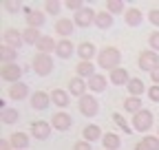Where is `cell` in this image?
Returning a JSON list of instances; mask_svg holds the SVG:
<instances>
[{
    "instance_id": "6da1fadb",
    "label": "cell",
    "mask_w": 159,
    "mask_h": 150,
    "mask_svg": "<svg viewBox=\"0 0 159 150\" xmlns=\"http://www.w3.org/2000/svg\"><path fill=\"white\" fill-rule=\"evenodd\" d=\"M119 62H122V51L117 46H102L97 53V66L99 68H106L108 73L119 68Z\"/></svg>"
},
{
    "instance_id": "7a4b0ae2",
    "label": "cell",
    "mask_w": 159,
    "mask_h": 150,
    "mask_svg": "<svg viewBox=\"0 0 159 150\" xmlns=\"http://www.w3.org/2000/svg\"><path fill=\"white\" fill-rule=\"evenodd\" d=\"M31 68L40 75V77H47V75H51V71H53V58L49 53H35L33 60H31Z\"/></svg>"
},
{
    "instance_id": "3957f363",
    "label": "cell",
    "mask_w": 159,
    "mask_h": 150,
    "mask_svg": "<svg viewBox=\"0 0 159 150\" xmlns=\"http://www.w3.org/2000/svg\"><path fill=\"white\" fill-rule=\"evenodd\" d=\"M152 121H155V115H152L150 110L142 108L137 115H133V130H137V133H148L150 126H152Z\"/></svg>"
},
{
    "instance_id": "277c9868",
    "label": "cell",
    "mask_w": 159,
    "mask_h": 150,
    "mask_svg": "<svg viewBox=\"0 0 159 150\" xmlns=\"http://www.w3.org/2000/svg\"><path fill=\"white\" fill-rule=\"evenodd\" d=\"M77 108H80V115H84V117H95L97 113H99V104H97V97L95 95H84V97H80L77 99Z\"/></svg>"
},
{
    "instance_id": "5b68a950",
    "label": "cell",
    "mask_w": 159,
    "mask_h": 150,
    "mask_svg": "<svg viewBox=\"0 0 159 150\" xmlns=\"http://www.w3.org/2000/svg\"><path fill=\"white\" fill-rule=\"evenodd\" d=\"M137 64H139V68L142 71H146V73H150L152 68H157L159 66V53H155V51H142L139 53V58H137Z\"/></svg>"
},
{
    "instance_id": "8992f818",
    "label": "cell",
    "mask_w": 159,
    "mask_h": 150,
    "mask_svg": "<svg viewBox=\"0 0 159 150\" xmlns=\"http://www.w3.org/2000/svg\"><path fill=\"white\" fill-rule=\"evenodd\" d=\"M22 73H25L22 66H18V64H5L2 68H0V77H2V82L18 84L20 80H22Z\"/></svg>"
},
{
    "instance_id": "52a82bcc",
    "label": "cell",
    "mask_w": 159,
    "mask_h": 150,
    "mask_svg": "<svg viewBox=\"0 0 159 150\" xmlns=\"http://www.w3.org/2000/svg\"><path fill=\"white\" fill-rule=\"evenodd\" d=\"M95 18H97V11H93L91 7H84L82 11H77V13L73 15V22H75V27H80V29H86V27L95 24Z\"/></svg>"
},
{
    "instance_id": "ba28073f",
    "label": "cell",
    "mask_w": 159,
    "mask_h": 150,
    "mask_svg": "<svg viewBox=\"0 0 159 150\" xmlns=\"http://www.w3.org/2000/svg\"><path fill=\"white\" fill-rule=\"evenodd\" d=\"M51 130H53L51 121H44V119L31 121V135H33V139H40V141L49 139L51 137Z\"/></svg>"
},
{
    "instance_id": "9c48e42d",
    "label": "cell",
    "mask_w": 159,
    "mask_h": 150,
    "mask_svg": "<svg viewBox=\"0 0 159 150\" xmlns=\"http://www.w3.org/2000/svg\"><path fill=\"white\" fill-rule=\"evenodd\" d=\"M2 44H7V46H11V49H20L25 44V40H22V31H18V29H13V27H9V29H5L2 31Z\"/></svg>"
},
{
    "instance_id": "30bf717a",
    "label": "cell",
    "mask_w": 159,
    "mask_h": 150,
    "mask_svg": "<svg viewBox=\"0 0 159 150\" xmlns=\"http://www.w3.org/2000/svg\"><path fill=\"white\" fill-rule=\"evenodd\" d=\"M51 126H53L55 130H60V133H66V130L73 126V117L69 115L66 110H57L55 115L51 117Z\"/></svg>"
},
{
    "instance_id": "8fae6325",
    "label": "cell",
    "mask_w": 159,
    "mask_h": 150,
    "mask_svg": "<svg viewBox=\"0 0 159 150\" xmlns=\"http://www.w3.org/2000/svg\"><path fill=\"white\" fill-rule=\"evenodd\" d=\"M29 102H31V108H33V110H47V108L51 106V93L35 90V93H31Z\"/></svg>"
},
{
    "instance_id": "7c38bea8",
    "label": "cell",
    "mask_w": 159,
    "mask_h": 150,
    "mask_svg": "<svg viewBox=\"0 0 159 150\" xmlns=\"http://www.w3.org/2000/svg\"><path fill=\"white\" fill-rule=\"evenodd\" d=\"M25 18H27V27H31V29H40L47 22L44 11H35V9H29V7H25Z\"/></svg>"
},
{
    "instance_id": "4fadbf2b",
    "label": "cell",
    "mask_w": 159,
    "mask_h": 150,
    "mask_svg": "<svg viewBox=\"0 0 159 150\" xmlns=\"http://www.w3.org/2000/svg\"><path fill=\"white\" fill-rule=\"evenodd\" d=\"M89 84H86V80H82V77H77V75H75V77H71L69 80V93H71V95L73 97H84V95H89Z\"/></svg>"
},
{
    "instance_id": "5bb4252c",
    "label": "cell",
    "mask_w": 159,
    "mask_h": 150,
    "mask_svg": "<svg viewBox=\"0 0 159 150\" xmlns=\"http://www.w3.org/2000/svg\"><path fill=\"white\" fill-rule=\"evenodd\" d=\"M51 104L57 106L60 110H64L71 104V93L69 90H62V88H53L51 90Z\"/></svg>"
},
{
    "instance_id": "9a60e30c",
    "label": "cell",
    "mask_w": 159,
    "mask_h": 150,
    "mask_svg": "<svg viewBox=\"0 0 159 150\" xmlns=\"http://www.w3.org/2000/svg\"><path fill=\"white\" fill-rule=\"evenodd\" d=\"M27 97H31V95H29V86H27L25 82H18V84H11V86H9V99L22 102V99H27Z\"/></svg>"
},
{
    "instance_id": "2e32d148",
    "label": "cell",
    "mask_w": 159,
    "mask_h": 150,
    "mask_svg": "<svg viewBox=\"0 0 159 150\" xmlns=\"http://www.w3.org/2000/svg\"><path fill=\"white\" fill-rule=\"evenodd\" d=\"M75 31V22L73 18H60V20L55 22V33L62 35V40H69V35Z\"/></svg>"
},
{
    "instance_id": "e0dca14e",
    "label": "cell",
    "mask_w": 159,
    "mask_h": 150,
    "mask_svg": "<svg viewBox=\"0 0 159 150\" xmlns=\"http://www.w3.org/2000/svg\"><path fill=\"white\" fill-rule=\"evenodd\" d=\"M99 51L95 49L93 42H80L77 46V55H80V62H93V58L97 55Z\"/></svg>"
},
{
    "instance_id": "ac0fdd59",
    "label": "cell",
    "mask_w": 159,
    "mask_h": 150,
    "mask_svg": "<svg viewBox=\"0 0 159 150\" xmlns=\"http://www.w3.org/2000/svg\"><path fill=\"white\" fill-rule=\"evenodd\" d=\"M102 137H104V133H102V128H99L97 124H86L84 126V130H82V139L84 141H89V143H93V141H102Z\"/></svg>"
},
{
    "instance_id": "d6986e66",
    "label": "cell",
    "mask_w": 159,
    "mask_h": 150,
    "mask_svg": "<svg viewBox=\"0 0 159 150\" xmlns=\"http://www.w3.org/2000/svg\"><path fill=\"white\" fill-rule=\"evenodd\" d=\"M73 53H77V49H75V44H73L71 40H60V42H57L55 55H57L60 60H69Z\"/></svg>"
},
{
    "instance_id": "ffe728a7",
    "label": "cell",
    "mask_w": 159,
    "mask_h": 150,
    "mask_svg": "<svg viewBox=\"0 0 159 150\" xmlns=\"http://www.w3.org/2000/svg\"><path fill=\"white\" fill-rule=\"evenodd\" d=\"M108 82L115 84V86H126L130 82V75H128L126 68H115V71L108 73Z\"/></svg>"
},
{
    "instance_id": "44dd1931",
    "label": "cell",
    "mask_w": 159,
    "mask_h": 150,
    "mask_svg": "<svg viewBox=\"0 0 159 150\" xmlns=\"http://www.w3.org/2000/svg\"><path fill=\"white\" fill-rule=\"evenodd\" d=\"M86 84H89V90H91V93H104V90H106V84H108V77L95 73L91 80H86Z\"/></svg>"
},
{
    "instance_id": "7402d4cb",
    "label": "cell",
    "mask_w": 159,
    "mask_h": 150,
    "mask_svg": "<svg viewBox=\"0 0 159 150\" xmlns=\"http://www.w3.org/2000/svg\"><path fill=\"white\" fill-rule=\"evenodd\" d=\"M126 90H128V95H130V97H139L142 93H148L146 84L139 80V77H130V82L126 84Z\"/></svg>"
},
{
    "instance_id": "603a6c76",
    "label": "cell",
    "mask_w": 159,
    "mask_h": 150,
    "mask_svg": "<svg viewBox=\"0 0 159 150\" xmlns=\"http://www.w3.org/2000/svg\"><path fill=\"white\" fill-rule=\"evenodd\" d=\"M124 20H126L128 27H139V24L144 22V15H142V11H139V9L130 7V9H126V13H124Z\"/></svg>"
},
{
    "instance_id": "cb8c5ba5",
    "label": "cell",
    "mask_w": 159,
    "mask_h": 150,
    "mask_svg": "<svg viewBox=\"0 0 159 150\" xmlns=\"http://www.w3.org/2000/svg\"><path fill=\"white\" fill-rule=\"evenodd\" d=\"M9 143H11L13 150H27L29 148V137H27V133H13L9 137Z\"/></svg>"
},
{
    "instance_id": "d4e9b609",
    "label": "cell",
    "mask_w": 159,
    "mask_h": 150,
    "mask_svg": "<svg viewBox=\"0 0 159 150\" xmlns=\"http://www.w3.org/2000/svg\"><path fill=\"white\" fill-rule=\"evenodd\" d=\"M102 143H104V150H119V146H122V137H119L117 133H104Z\"/></svg>"
},
{
    "instance_id": "484cf974",
    "label": "cell",
    "mask_w": 159,
    "mask_h": 150,
    "mask_svg": "<svg viewBox=\"0 0 159 150\" xmlns=\"http://www.w3.org/2000/svg\"><path fill=\"white\" fill-rule=\"evenodd\" d=\"M75 71H77V77H82V80H91L93 75H95V64H93V62H77Z\"/></svg>"
},
{
    "instance_id": "4316f807",
    "label": "cell",
    "mask_w": 159,
    "mask_h": 150,
    "mask_svg": "<svg viewBox=\"0 0 159 150\" xmlns=\"http://www.w3.org/2000/svg\"><path fill=\"white\" fill-rule=\"evenodd\" d=\"M22 40H25V44H33V46H38V42L42 40V33H40V29H31V27H27V29L22 31Z\"/></svg>"
},
{
    "instance_id": "83f0119b",
    "label": "cell",
    "mask_w": 159,
    "mask_h": 150,
    "mask_svg": "<svg viewBox=\"0 0 159 150\" xmlns=\"http://www.w3.org/2000/svg\"><path fill=\"white\" fill-rule=\"evenodd\" d=\"M35 49H38V53H49V55H51V51H55V49H57V42L53 40L51 35H42V40L38 42V46H35Z\"/></svg>"
},
{
    "instance_id": "f1b7e54d",
    "label": "cell",
    "mask_w": 159,
    "mask_h": 150,
    "mask_svg": "<svg viewBox=\"0 0 159 150\" xmlns=\"http://www.w3.org/2000/svg\"><path fill=\"white\" fill-rule=\"evenodd\" d=\"M113 22H115V18L108 11H97V18H95V27L97 29H111Z\"/></svg>"
},
{
    "instance_id": "f546056e",
    "label": "cell",
    "mask_w": 159,
    "mask_h": 150,
    "mask_svg": "<svg viewBox=\"0 0 159 150\" xmlns=\"http://www.w3.org/2000/svg\"><path fill=\"white\" fill-rule=\"evenodd\" d=\"M16 58H18V51L16 49L7 46V44L0 46V60H2V66L5 64H16Z\"/></svg>"
},
{
    "instance_id": "4dcf8cb0",
    "label": "cell",
    "mask_w": 159,
    "mask_h": 150,
    "mask_svg": "<svg viewBox=\"0 0 159 150\" xmlns=\"http://www.w3.org/2000/svg\"><path fill=\"white\" fill-rule=\"evenodd\" d=\"M126 2H122V0H108L106 2V11L115 18V15H119V13H126Z\"/></svg>"
},
{
    "instance_id": "1f68e13d",
    "label": "cell",
    "mask_w": 159,
    "mask_h": 150,
    "mask_svg": "<svg viewBox=\"0 0 159 150\" xmlns=\"http://www.w3.org/2000/svg\"><path fill=\"white\" fill-rule=\"evenodd\" d=\"M124 110L126 113H130V115H137V113L139 110H142V99H139V97H126L124 99Z\"/></svg>"
},
{
    "instance_id": "d6a6232c",
    "label": "cell",
    "mask_w": 159,
    "mask_h": 150,
    "mask_svg": "<svg viewBox=\"0 0 159 150\" xmlns=\"http://www.w3.org/2000/svg\"><path fill=\"white\" fill-rule=\"evenodd\" d=\"M20 119V113L16 108H2L0 110V121L2 124H16Z\"/></svg>"
},
{
    "instance_id": "836d02e7",
    "label": "cell",
    "mask_w": 159,
    "mask_h": 150,
    "mask_svg": "<svg viewBox=\"0 0 159 150\" xmlns=\"http://www.w3.org/2000/svg\"><path fill=\"white\" fill-rule=\"evenodd\" d=\"M113 121H115V124H117L119 128H122L126 135H130V133H133V126H128V121H126V119H124L122 115H119V113H113Z\"/></svg>"
},
{
    "instance_id": "e575fe53",
    "label": "cell",
    "mask_w": 159,
    "mask_h": 150,
    "mask_svg": "<svg viewBox=\"0 0 159 150\" xmlns=\"http://www.w3.org/2000/svg\"><path fill=\"white\" fill-rule=\"evenodd\" d=\"M60 9H62V2H57V0H49V2L44 5V11H47L49 15H57Z\"/></svg>"
},
{
    "instance_id": "d590c367",
    "label": "cell",
    "mask_w": 159,
    "mask_h": 150,
    "mask_svg": "<svg viewBox=\"0 0 159 150\" xmlns=\"http://www.w3.org/2000/svg\"><path fill=\"white\" fill-rule=\"evenodd\" d=\"M148 46H150V51L159 53V29H157V31H152V33L148 35Z\"/></svg>"
},
{
    "instance_id": "8d00e7d4",
    "label": "cell",
    "mask_w": 159,
    "mask_h": 150,
    "mask_svg": "<svg viewBox=\"0 0 159 150\" xmlns=\"http://www.w3.org/2000/svg\"><path fill=\"white\" fill-rule=\"evenodd\" d=\"M64 7H66V9H71V11H75V13H77V11H82V9H84V7H86V5H84V2H82V0H66V2H64Z\"/></svg>"
},
{
    "instance_id": "74e56055",
    "label": "cell",
    "mask_w": 159,
    "mask_h": 150,
    "mask_svg": "<svg viewBox=\"0 0 159 150\" xmlns=\"http://www.w3.org/2000/svg\"><path fill=\"white\" fill-rule=\"evenodd\" d=\"M144 143L150 148V150H159V137H152V135H146L144 137Z\"/></svg>"
},
{
    "instance_id": "f35d334b",
    "label": "cell",
    "mask_w": 159,
    "mask_h": 150,
    "mask_svg": "<svg viewBox=\"0 0 159 150\" xmlns=\"http://www.w3.org/2000/svg\"><path fill=\"white\" fill-rule=\"evenodd\" d=\"M148 99L155 102V104H159V84H155V86L148 88Z\"/></svg>"
},
{
    "instance_id": "ab89813d",
    "label": "cell",
    "mask_w": 159,
    "mask_h": 150,
    "mask_svg": "<svg viewBox=\"0 0 159 150\" xmlns=\"http://www.w3.org/2000/svg\"><path fill=\"white\" fill-rule=\"evenodd\" d=\"M73 150H93V146L89 141H84V139H80V141L73 143Z\"/></svg>"
},
{
    "instance_id": "60d3db41",
    "label": "cell",
    "mask_w": 159,
    "mask_h": 150,
    "mask_svg": "<svg viewBox=\"0 0 159 150\" xmlns=\"http://www.w3.org/2000/svg\"><path fill=\"white\" fill-rule=\"evenodd\" d=\"M148 20H150V24H155V27L159 29V9H152V11L148 13Z\"/></svg>"
},
{
    "instance_id": "b9f144b4",
    "label": "cell",
    "mask_w": 159,
    "mask_h": 150,
    "mask_svg": "<svg viewBox=\"0 0 159 150\" xmlns=\"http://www.w3.org/2000/svg\"><path fill=\"white\" fill-rule=\"evenodd\" d=\"M2 9L9 11V13H16L20 9V2H2Z\"/></svg>"
},
{
    "instance_id": "7bdbcfd3",
    "label": "cell",
    "mask_w": 159,
    "mask_h": 150,
    "mask_svg": "<svg viewBox=\"0 0 159 150\" xmlns=\"http://www.w3.org/2000/svg\"><path fill=\"white\" fill-rule=\"evenodd\" d=\"M150 80H152V82H155V84H159V66H157V68H152V71H150Z\"/></svg>"
},
{
    "instance_id": "ee69618b",
    "label": "cell",
    "mask_w": 159,
    "mask_h": 150,
    "mask_svg": "<svg viewBox=\"0 0 159 150\" xmlns=\"http://www.w3.org/2000/svg\"><path fill=\"white\" fill-rule=\"evenodd\" d=\"M133 150H150V148H148V146L144 143V139H139V141L135 143V148H133Z\"/></svg>"
},
{
    "instance_id": "f6af8a7d",
    "label": "cell",
    "mask_w": 159,
    "mask_h": 150,
    "mask_svg": "<svg viewBox=\"0 0 159 150\" xmlns=\"http://www.w3.org/2000/svg\"><path fill=\"white\" fill-rule=\"evenodd\" d=\"M0 150H13V148H11V143H9V137L0 141Z\"/></svg>"
},
{
    "instance_id": "bcb514c9",
    "label": "cell",
    "mask_w": 159,
    "mask_h": 150,
    "mask_svg": "<svg viewBox=\"0 0 159 150\" xmlns=\"http://www.w3.org/2000/svg\"><path fill=\"white\" fill-rule=\"evenodd\" d=\"M157 137H159V130H157Z\"/></svg>"
}]
</instances>
